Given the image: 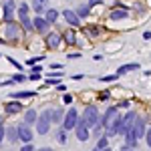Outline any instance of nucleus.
I'll return each instance as SVG.
<instances>
[{"label": "nucleus", "mask_w": 151, "mask_h": 151, "mask_svg": "<svg viewBox=\"0 0 151 151\" xmlns=\"http://www.w3.org/2000/svg\"><path fill=\"white\" fill-rule=\"evenodd\" d=\"M81 121L87 125V127H95L97 131L103 127V125H101V115H99V111H97V107H95V105H89V107L85 109Z\"/></svg>", "instance_id": "f257e3e1"}, {"label": "nucleus", "mask_w": 151, "mask_h": 151, "mask_svg": "<svg viewBox=\"0 0 151 151\" xmlns=\"http://www.w3.org/2000/svg\"><path fill=\"white\" fill-rule=\"evenodd\" d=\"M36 131H38V135H47L48 129H50V125H52V111H42L40 115H38V119H36Z\"/></svg>", "instance_id": "f03ea898"}, {"label": "nucleus", "mask_w": 151, "mask_h": 151, "mask_svg": "<svg viewBox=\"0 0 151 151\" xmlns=\"http://www.w3.org/2000/svg\"><path fill=\"white\" fill-rule=\"evenodd\" d=\"M77 121H79V111H77L75 107H70L69 111H67V115H65V119H63V129H65V131L75 129L77 127Z\"/></svg>", "instance_id": "7ed1b4c3"}, {"label": "nucleus", "mask_w": 151, "mask_h": 151, "mask_svg": "<svg viewBox=\"0 0 151 151\" xmlns=\"http://www.w3.org/2000/svg\"><path fill=\"white\" fill-rule=\"evenodd\" d=\"M28 10H30V6L28 4H20L18 6V18H20V22L26 30H32L35 26H32V20H30V16H28Z\"/></svg>", "instance_id": "20e7f679"}, {"label": "nucleus", "mask_w": 151, "mask_h": 151, "mask_svg": "<svg viewBox=\"0 0 151 151\" xmlns=\"http://www.w3.org/2000/svg\"><path fill=\"white\" fill-rule=\"evenodd\" d=\"M4 36H6L8 40H18V36H20V26H18L16 20L6 22V26H4Z\"/></svg>", "instance_id": "39448f33"}, {"label": "nucleus", "mask_w": 151, "mask_h": 151, "mask_svg": "<svg viewBox=\"0 0 151 151\" xmlns=\"http://www.w3.org/2000/svg\"><path fill=\"white\" fill-rule=\"evenodd\" d=\"M135 119H137V113H135V111H129L127 115L123 117V125H121V135H127L129 131L133 129V125H135Z\"/></svg>", "instance_id": "423d86ee"}, {"label": "nucleus", "mask_w": 151, "mask_h": 151, "mask_svg": "<svg viewBox=\"0 0 151 151\" xmlns=\"http://www.w3.org/2000/svg\"><path fill=\"white\" fill-rule=\"evenodd\" d=\"M16 133H18V139L22 141V143H30L32 141V129H30V125H26V123H20L16 127Z\"/></svg>", "instance_id": "0eeeda50"}, {"label": "nucleus", "mask_w": 151, "mask_h": 151, "mask_svg": "<svg viewBox=\"0 0 151 151\" xmlns=\"http://www.w3.org/2000/svg\"><path fill=\"white\" fill-rule=\"evenodd\" d=\"M117 117H119V115H117V107H109V109L105 111V115L101 117V125L107 129V127H109V125H111V123L117 119Z\"/></svg>", "instance_id": "6e6552de"}, {"label": "nucleus", "mask_w": 151, "mask_h": 151, "mask_svg": "<svg viewBox=\"0 0 151 151\" xmlns=\"http://www.w3.org/2000/svg\"><path fill=\"white\" fill-rule=\"evenodd\" d=\"M133 135H135V139H141L143 135H145V119L143 117L137 115V119H135V125H133Z\"/></svg>", "instance_id": "1a4fd4ad"}, {"label": "nucleus", "mask_w": 151, "mask_h": 151, "mask_svg": "<svg viewBox=\"0 0 151 151\" xmlns=\"http://www.w3.org/2000/svg\"><path fill=\"white\" fill-rule=\"evenodd\" d=\"M63 18H65V22H69L70 26H81V18L77 16V12L75 10H63Z\"/></svg>", "instance_id": "9d476101"}, {"label": "nucleus", "mask_w": 151, "mask_h": 151, "mask_svg": "<svg viewBox=\"0 0 151 151\" xmlns=\"http://www.w3.org/2000/svg\"><path fill=\"white\" fill-rule=\"evenodd\" d=\"M75 129H77V139H79V141H87L89 137H91V135H89V127L83 123L81 119L77 121V127H75Z\"/></svg>", "instance_id": "9b49d317"}, {"label": "nucleus", "mask_w": 151, "mask_h": 151, "mask_svg": "<svg viewBox=\"0 0 151 151\" xmlns=\"http://www.w3.org/2000/svg\"><path fill=\"white\" fill-rule=\"evenodd\" d=\"M16 10L14 6V0H4V22H10L12 20V14Z\"/></svg>", "instance_id": "f8f14e48"}, {"label": "nucleus", "mask_w": 151, "mask_h": 151, "mask_svg": "<svg viewBox=\"0 0 151 151\" xmlns=\"http://www.w3.org/2000/svg\"><path fill=\"white\" fill-rule=\"evenodd\" d=\"M60 40H63V38H60L58 32H48L47 35V47L48 48H58L60 47Z\"/></svg>", "instance_id": "ddd939ff"}, {"label": "nucleus", "mask_w": 151, "mask_h": 151, "mask_svg": "<svg viewBox=\"0 0 151 151\" xmlns=\"http://www.w3.org/2000/svg\"><path fill=\"white\" fill-rule=\"evenodd\" d=\"M109 18H111V22H115V20H125V18H129V10L117 8V10H113L111 14H109Z\"/></svg>", "instance_id": "4468645a"}, {"label": "nucleus", "mask_w": 151, "mask_h": 151, "mask_svg": "<svg viewBox=\"0 0 151 151\" xmlns=\"http://www.w3.org/2000/svg\"><path fill=\"white\" fill-rule=\"evenodd\" d=\"M139 63H129V65H121L119 69H117V75L121 77V75H127V73H131V70H139Z\"/></svg>", "instance_id": "2eb2a0df"}, {"label": "nucleus", "mask_w": 151, "mask_h": 151, "mask_svg": "<svg viewBox=\"0 0 151 151\" xmlns=\"http://www.w3.org/2000/svg\"><path fill=\"white\" fill-rule=\"evenodd\" d=\"M32 26H35L38 32H42V35H45V32L48 30V22L45 20V18H42V16H36L35 20H32Z\"/></svg>", "instance_id": "dca6fc26"}, {"label": "nucleus", "mask_w": 151, "mask_h": 151, "mask_svg": "<svg viewBox=\"0 0 151 151\" xmlns=\"http://www.w3.org/2000/svg\"><path fill=\"white\" fill-rule=\"evenodd\" d=\"M6 115H16V113H20L24 107H22V103H6Z\"/></svg>", "instance_id": "f3484780"}, {"label": "nucleus", "mask_w": 151, "mask_h": 151, "mask_svg": "<svg viewBox=\"0 0 151 151\" xmlns=\"http://www.w3.org/2000/svg\"><path fill=\"white\" fill-rule=\"evenodd\" d=\"M35 97V91H18V93H10L12 101H18V99H30Z\"/></svg>", "instance_id": "a211bd4d"}, {"label": "nucleus", "mask_w": 151, "mask_h": 151, "mask_svg": "<svg viewBox=\"0 0 151 151\" xmlns=\"http://www.w3.org/2000/svg\"><path fill=\"white\" fill-rule=\"evenodd\" d=\"M57 18H58V12L55 10V8H47V10H45V20H47L48 24H55Z\"/></svg>", "instance_id": "6ab92c4d"}, {"label": "nucleus", "mask_w": 151, "mask_h": 151, "mask_svg": "<svg viewBox=\"0 0 151 151\" xmlns=\"http://www.w3.org/2000/svg\"><path fill=\"white\" fill-rule=\"evenodd\" d=\"M36 119H38V113H36L35 109H28V111L24 113V123H26V125H32V123H36Z\"/></svg>", "instance_id": "aec40b11"}, {"label": "nucleus", "mask_w": 151, "mask_h": 151, "mask_svg": "<svg viewBox=\"0 0 151 151\" xmlns=\"http://www.w3.org/2000/svg\"><path fill=\"white\" fill-rule=\"evenodd\" d=\"M47 6H48V0H32V10L38 12V14L47 10Z\"/></svg>", "instance_id": "412c9836"}, {"label": "nucleus", "mask_w": 151, "mask_h": 151, "mask_svg": "<svg viewBox=\"0 0 151 151\" xmlns=\"http://www.w3.org/2000/svg\"><path fill=\"white\" fill-rule=\"evenodd\" d=\"M75 12H77V16H79V18H85V16H89L91 8H89V4H87V6H85V4H81V6H79Z\"/></svg>", "instance_id": "4be33fe9"}, {"label": "nucleus", "mask_w": 151, "mask_h": 151, "mask_svg": "<svg viewBox=\"0 0 151 151\" xmlns=\"http://www.w3.org/2000/svg\"><path fill=\"white\" fill-rule=\"evenodd\" d=\"M125 145H129V147H135V145H137V139H135L133 131H129L127 135H125Z\"/></svg>", "instance_id": "5701e85b"}, {"label": "nucleus", "mask_w": 151, "mask_h": 151, "mask_svg": "<svg viewBox=\"0 0 151 151\" xmlns=\"http://www.w3.org/2000/svg\"><path fill=\"white\" fill-rule=\"evenodd\" d=\"M63 111L60 109H57V111H52V123H63Z\"/></svg>", "instance_id": "b1692460"}, {"label": "nucleus", "mask_w": 151, "mask_h": 151, "mask_svg": "<svg viewBox=\"0 0 151 151\" xmlns=\"http://www.w3.org/2000/svg\"><path fill=\"white\" fill-rule=\"evenodd\" d=\"M65 77V73L63 70H48V77L47 79H63Z\"/></svg>", "instance_id": "393cba45"}, {"label": "nucleus", "mask_w": 151, "mask_h": 151, "mask_svg": "<svg viewBox=\"0 0 151 151\" xmlns=\"http://www.w3.org/2000/svg\"><path fill=\"white\" fill-rule=\"evenodd\" d=\"M6 135H8V139H10V141H16V139H18V133H16V127L6 129Z\"/></svg>", "instance_id": "a878e982"}, {"label": "nucleus", "mask_w": 151, "mask_h": 151, "mask_svg": "<svg viewBox=\"0 0 151 151\" xmlns=\"http://www.w3.org/2000/svg\"><path fill=\"white\" fill-rule=\"evenodd\" d=\"M65 38H67V45H77V36H75V32H67L65 35Z\"/></svg>", "instance_id": "bb28decb"}, {"label": "nucleus", "mask_w": 151, "mask_h": 151, "mask_svg": "<svg viewBox=\"0 0 151 151\" xmlns=\"http://www.w3.org/2000/svg\"><path fill=\"white\" fill-rule=\"evenodd\" d=\"M42 58H45V55H38V57H35V58H28V60H26V65H28V67H35L36 63H40Z\"/></svg>", "instance_id": "cd10ccee"}, {"label": "nucleus", "mask_w": 151, "mask_h": 151, "mask_svg": "<svg viewBox=\"0 0 151 151\" xmlns=\"http://www.w3.org/2000/svg\"><path fill=\"white\" fill-rule=\"evenodd\" d=\"M117 77L119 75H105V77H101V83H115Z\"/></svg>", "instance_id": "c85d7f7f"}, {"label": "nucleus", "mask_w": 151, "mask_h": 151, "mask_svg": "<svg viewBox=\"0 0 151 151\" xmlns=\"http://www.w3.org/2000/svg\"><path fill=\"white\" fill-rule=\"evenodd\" d=\"M57 139H58V143H67V131H65V129H60V131H58Z\"/></svg>", "instance_id": "c756f323"}, {"label": "nucleus", "mask_w": 151, "mask_h": 151, "mask_svg": "<svg viewBox=\"0 0 151 151\" xmlns=\"http://www.w3.org/2000/svg\"><path fill=\"white\" fill-rule=\"evenodd\" d=\"M45 85H47V87H57V85H60V79H47Z\"/></svg>", "instance_id": "7c9ffc66"}, {"label": "nucleus", "mask_w": 151, "mask_h": 151, "mask_svg": "<svg viewBox=\"0 0 151 151\" xmlns=\"http://www.w3.org/2000/svg\"><path fill=\"white\" fill-rule=\"evenodd\" d=\"M8 63H10L12 67H16V70H22V65L16 60V58H12V57H8Z\"/></svg>", "instance_id": "2f4dec72"}, {"label": "nucleus", "mask_w": 151, "mask_h": 151, "mask_svg": "<svg viewBox=\"0 0 151 151\" xmlns=\"http://www.w3.org/2000/svg\"><path fill=\"white\" fill-rule=\"evenodd\" d=\"M97 147H99V149H105V147H107V137H105V135L97 141Z\"/></svg>", "instance_id": "473e14b6"}, {"label": "nucleus", "mask_w": 151, "mask_h": 151, "mask_svg": "<svg viewBox=\"0 0 151 151\" xmlns=\"http://www.w3.org/2000/svg\"><path fill=\"white\" fill-rule=\"evenodd\" d=\"M63 103H65V105H70V103H73V95L65 93V97H63Z\"/></svg>", "instance_id": "72a5a7b5"}, {"label": "nucleus", "mask_w": 151, "mask_h": 151, "mask_svg": "<svg viewBox=\"0 0 151 151\" xmlns=\"http://www.w3.org/2000/svg\"><path fill=\"white\" fill-rule=\"evenodd\" d=\"M103 4V0H89V8H93V6H101Z\"/></svg>", "instance_id": "f704fd0d"}, {"label": "nucleus", "mask_w": 151, "mask_h": 151, "mask_svg": "<svg viewBox=\"0 0 151 151\" xmlns=\"http://www.w3.org/2000/svg\"><path fill=\"white\" fill-rule=\"evenodd\" d=\"M20 151H36V149H35V145H30V143H24V147H22Z\"/></svg>", "instance_id": "c9c22d12"}, {"label": "nucleus", "mask_w": 151, "mask_h": 151, "mask_svg": "<svg viewBox=\"0 0 151 151\" xmlns=\"http://www.w3.org/2000/svg\"><path fill=\"white\" fill-rule=\"evenodd\" d=\"M24 79H26L24 75H14V79H12V81H14V83H22Z\"/></svg>", "instance_id": "e433bc0d"}, {"label": "nucleus", "mask_w": 151, "mask_h": 151, "mask_svg": "<svg viewBox=\"0 0 151 151\" xmlns=\"http://www.w3.org/2000/svg\"><path fill=\"white\" fill-rule=\"evenodd\" d=\"M4 135H6V129L0 125V145H2V141H4Z\"/></svg>", "instance_id": "4c0bfd02"}, {"label": "nucleus", "mask_w": 151, "mask_h": 151, "mask_svg": "<svg viewBox=\"0 0 151 151\" xmlns=\"http://www.w3.org/2000/svg\"><path fill=\"white\" fill-rule=\"evenodd\" d=\"M145 141H147V145L151 147V127H149V131H147V135H145Z\"/></svg>", "instance_id": "58836bf2"}, {"label": "nucleus", "mask_w": 151, "mask_h": 151, "mask_svg": "<svg viewBox=\"0 0 151 151\" xmlns=\"http://www.w3.org/2000/svg\"><path fill=\"white\" fill-rule=\"evenodd\" d=\"M89 35H91V36H97V35H99V28H97V26H93V28L89 30Z\"/></svg>", "instance_id": "ea45409f"}, {"label": "nucleus", "mask_w": 151, "mask_h": 151, "mask_svg": "<svg viewBox=\"0 0 151 151\" xmlns=\"http://www.w3.org/2000/svg\"><path fill=\"white\" fill-rule=\"evenodd\" d=\"M99 99H101V101H107V99H109V91H105V93H101V95H99Z\"/></svg>", "instance_id": "a19ab883"}, {"label": "nucleus", "mask_w": 151, "mask_h": 151, "mask_svg": "<svg viewBox=\"0 0 151 151\" xmlns=\"http://www.w3.org/2000/svg\"><path fill=\"white\" fill-rule=\"evenodd\" d=\"M32 69V73H36V75H40V70H42V67H38V65H35V67H30Z\"/></svg>", "instance_id": "79ce46f5"}, {"label": "nucleus", "mask_w": 151, "mask_h": 151, "mask_svg": "<svg viewBox=\"0 0 151 151\" xmlns=\"http://www.w3.org/2000/svg\"><path fill=\"white\" fill-rule=\"evenodd\" d=\"M28 79H30V81H38V79H40V75H36V73H30V77H28Z\"/></svg>", "instance_id": "37998d69"}, {"label": "nucleus", "mask_w": 151, "mask_h": 151, "mask_svg": "<svg viewBox=\"0 0 151 151\" xmlns=\"http://www.w3.org/2000/svg\"><path fill=\"white\" fill-rule=\"evenodd\" d=\"M81 57H83L81 52H70L69 55V58H81Z\"/></svg>", "instance_id": "c03bdc74"}, {"label": "nucleus", "mask_w": 151, "mask_h": 151, "mask_svg": "<svg viewBox=\"0 0 151 151\" xmlns=\"http://www.w3.org/2000/svg\"><path fill=\"white\" fill-rule=\"evenodd\" d=\"M58 91H63V93H67V87H65V83H60V85H57Z\"/></svg>", "instance_id": "a18cd8bd"}, {"label": "nucleus", "mask_w": 151, "mask_h": 151, "mask_svg": "<svg viewBox=\"0 0 151 151\" xmlns=\"http://www.w3.org/2000/svg\"><path fill=\"white\" fill-rule=\"evenodd\" d=\"M143 38H145V40H151V30H147V32H143Z\"/></svg>", "instance_id": "49530a36"}, {"label": "nucleus", "mask_w": 151, "mask_h": 151, "mask_svg": "<svg viewBox=\"0 0 151 151\" xmlns=\"http://www.w3.org/2000/svg\"><path fill=\"white\" fill-rule=\"evenodd\" d=\"M121 151H135V147H129V145H123V147H121Z\"/></svg>", "instance_id": "de8ad7c7"}, {"label": "nucleus", "mask_w": 151, "mask_h": 151, "mask_svg": "<svg viewBox=\"0 0 151 151\" xmlns=\"http://www.w3.org/2000/svg\"><path fill=\"white\" fill-rule=\"evenodd\" d=\"M83 77H85V75H79V73H77V75H73V79H75V81H81Z\"/></svg>", "instance_id": "09e8293b"}, {"label": "nucleus", "mask_w": 151, "mask_h": 151, "mask_svg": "<svg viewBox=\"0 0 151 151\" xmlns=\"http://www.w3.org/2000/svg\"><path fill=\"white\" fill-rule=\"evenodd\" d=\"M38 151H52L50 147H42V149H38Z\"/></svg>", "instance_id": "8fccbe9b"}, {"label": "nucleus", "mask_w": 151, "mask_h": 151, "mask_svg": "<svg viewBox=\"0 0 151 151\" xmlns=\"http://www.w3.org/2000/svg\"><path fill=\"white\" fill-rule=\"evenodd\" d=\"M103 151H113V149H111V147H105V149Z\"/></svg>", "instance_id": "3c124183"}, {"label": "nucleus", "mask_w": 151, "mask_h": 151, "mask_svg": "<svg viewBox=\"0 0 151 151\" xmlns=\"http://www.w3.org/2000/svg\"><path fill=\"white\" fill-rule=\"evenodd\" d=\"M93 151H103V149H99V147H95V149Z\"/></svg>", "instance_id": "603ef678"}, {"label": "nucleus", "mask_w": 151, "mask_h": 151, "mask_svg": "<svg viewBox=\"0 0 151 151\" xmlns=\"http://www.w3.org/2000/svg\"><path fill=\"white\" fill-rule=\"evenodd\" d=\"M2 121H4V117H0V125H2Z\"/></svg>", "instance_id": "864d4df0"}, {"label": "nucleus", "mask_w": 151, "mask_h": 151, "mask_svg": "<svg viewBox=\"0 0 151 151\" xmlns=\"http://www.w3.org/2000/svg\"><path fill=\"white\" fill-rule=\"evenodd\" d=\"M0 57H2V55H0Z\"/></svg>", "instance_id": "5fc2aeb1"}]
</instances>
